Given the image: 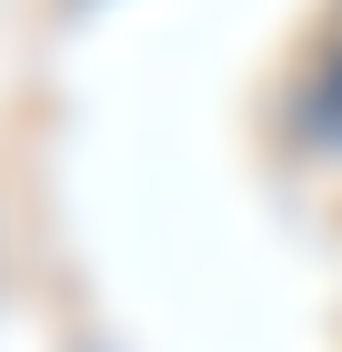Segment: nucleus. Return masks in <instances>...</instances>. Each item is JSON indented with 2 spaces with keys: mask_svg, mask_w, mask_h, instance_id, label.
<instances>
[{
  "mask_svg": "<svg viewBox=\"0 0 342 352\" xmlns=\"http://www.w3.org/2000/svg\"><path fill=\"white\" fill-rule=\"evenodd\" d=\"M312 121H322V131H342V60L322 71V91H312Z\"/></svg>",
  "mask_w": 342,
  "mask_h": 352,
  "instance_id": "f257e3e1",
  "label": "nucleus"
}]
</instances>
